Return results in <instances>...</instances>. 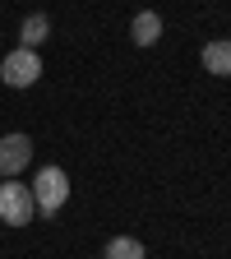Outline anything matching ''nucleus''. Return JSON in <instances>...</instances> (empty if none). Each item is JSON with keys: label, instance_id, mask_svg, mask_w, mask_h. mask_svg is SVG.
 Listing matches in <instances>:
<instances>
[{"label": "nucleus", "instance_id": "3", "mask_svg": "<svg viewBox=\"0 0 231 259\" xmlns=\"http://www.w3.org/2000/svg\"><path fill=\"white\" fill-rule=\"evenodd\" d=\"M0 79H5L10 88H32L42 79V56L28 51V47H14L5 60H0Z\"/></svg>", "mask_w": 231, "mask_h": 259}, {"label": "nucleus", "instance_id": "6", "mask_svg": "<svg viewBox=\"0 0 231 259\" xmlns=\"http://www.w3.org/2000/svg\"><path fill=\"white\" fill-rule=\"evenodd\" d=\"M199 60H204V70H208V74L231 79V37H213V42L199 51Z\"/></svg>", "mask_w": 231, "mask_h": 259}, {"label": "nucleus", "instance_id": "8", "mask_svg": "<svg viewBox=\"0 0 231 259\" xmlns=\"http://www.w3.org/2000/svg\"><path fill=\"white\" fill-rule=\"evenodd\" d=\"M102 259H148V250H144V241H139V236H111Z\"/></svg>", "mask_w": 231, "mask_h": 259}, {"label": "nucleus", "instance_id": "4", "mask_svg": "<svg viewBox=\"0 0 231 259\" xmlns=\"http://www.w3.org/2000/svg\"><path fill=\"white\" fill-rule=\"evenodd\" d=\"M28 157H32V139L19 135V130H14V135H5V139H0V176L14 181V176L28 167Z\"/></svg>", "mask_w": 231, "mask_h": 259}, {"label": "nucleus", "instance_id": "1", "mask_svg": "<svg viewBox=\"0 0 231 259\" xmlns=\"http://www.w3.org/2000/svg\"><path fill=\"white\" fill-rule=\"evenodd\" d=\"M28 190H32V204H37V218H56L70 199V176H65V167H42Z\"/></svg>", "mask_w": 231, "mask_h": 259}, {"label": "nucleus", "instance_id": "2", "mask_svg": "<svg viewBox=\"0 0 231 259\" xmlns=\"http://www.w3.org/2000/svg\"><path fill=\"white\" fill-rule=\"evenodd\" d=\"M37 218V204H32V190L19 181H0V222L5 227H28Z\"/></svg>", "mask_w": 231, "mask_h": 259}, {"label": "nucleus", "instance_id": "5", "mask_svg": "<svg viewBox=\"0 0 231 259\" xmlns=\"http://www.w3.org/2000/svg\"><path fill=\"white\" fill-rule=\"evenodd\" d=\"M129 37H134V47H157L162 42V14L157 10H139L129 19Z\"/></svg>", "mask_w": 231, "mask_h": 259}, {"label": "nucleus", "instance_id": "7", "mask_svg": "<svg viewBox=\"0 0 231 259\" xmlns=\"http://www.w3.org/2000/svg\"><path fill=\"white\" fill-rule=\"evenodd\" d=\"M51 37V19L37 10V14H28L23 23H19V47H28V51H37L42 42Z\"/></svg>", "mask_w": 231, "mask_h": 259}]
</instances>
